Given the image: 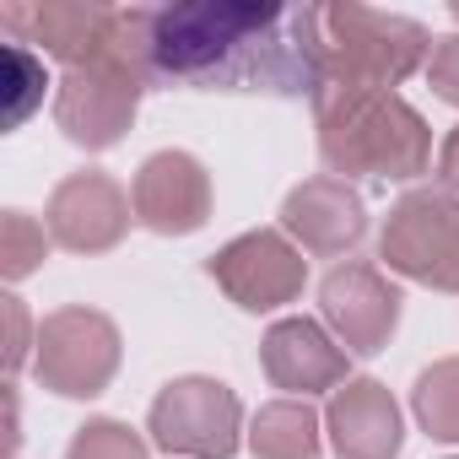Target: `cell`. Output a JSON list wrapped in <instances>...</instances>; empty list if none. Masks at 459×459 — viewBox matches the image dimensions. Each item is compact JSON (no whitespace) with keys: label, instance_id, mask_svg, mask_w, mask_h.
I'll use <instances>...</instances> for the list:
<instances>
[{"label":"cell","instance_id":"4","mask_svg":"<svg viewBox=\"0 0 459 459\" xmlns=\"http://www.w3.org/2000/svg\"><path fill=\"white\" fill-rule=\"evenodd\" d=\"M378 260H389V271L432 292H459V195L448 189L400 195L384 216Z\"/></svg>","mask_w":459,"mask_h":459},{"label":"cell","instance_id":"22","mask_svg":"<svg viewBox=\"0 0 459 459\" xmlns=\"http://www.w3.org/2000/svg\"><path fill=\"white\" fill-rule=\"evenodd\" d=\"M0 303H6V373H22L28 346H39V335H33V325H28L22 298H0Z\"/></svg>","mask_w":459,"mask_h":459},{"label":"cell","instance_id":"13","mask_svg":"<svg viewBox=\"0 0 459 459\" xmlns=\"http://www.w3.org/2000/svg\"><path fill=\"white\" fill-rule=\"evenodd\" d=\"M22 44H44L65 71H87L108 55L114 6H87V0H39V6H6L0 12Z\"/></svg>","mask_w":459,"mask_h":459},{"label":"cell","instance_id":"20","mask_svg":"<svg viewBox=\"0 0 459 459\" xmlns=\"http://www.w3.org/2000/svg\"><path fill=\"white\" fill-rule=\"evenodd\" d=\"M6 76H12V125H22L39 103H44V65L28 49H6Z\"/></svg>","mask_w":459,"mask_h":459},{"label":"cell","instance_id":"24","mask_svg":"<svg viewBox=\"0 0 459 459\" xmlns=\"http://www.w3.org/2000/svg\"><path fill=\"white\" fill-rule=\"evenodd\" d=\"M454 22H459V6H454Z\"/></svg>","mask_w":459,"mask_h":459},{"label":"cell","instance_id":"23","mask_svg":"<svg viewBox=\"0 0 459 459\" xmlns=\"http://www.w3.org/2000/svg\"><path fill=\"white\" fill-rule=\"evenodd\" d=\"M437 178H443L448 195H459V125L448 130V141H443V152H437Z\"/></svg>","mask_w":459,"mask_h":459},{"label":"cell","instance_id":"2","mask_svg":"<svg viewBox=\"0 0 459 459\" xmlns=\"http://www.w3.org/2000/svg\"><path fill=\"white\" fill-rule=\"evenodd\" d=\"M319 119V157L341 178H416L432 162V130L427 119L400 98L378 87H325L314 98Z\"/></svg>","mask_w":459,"mask_h":459},{"label":"cell","instance_id":"10","mask_svg":"<svg viewBox=\"0 0 459 459\" xmlns=\"http://www.w3.org/2000/svg\"><path fill=\"white\" fill-rule=\"evenodd\" d=\"M135 221H146L162 238H184L211 216V173L189 152H152L130 184Z\"/></svg>","mask_w":459,"mask_h":459},{"label":"cell","instance_id":"7","mask_svg":"<svg viewBox=\"0 0 459 459\" xmlns=\"http://www.w3.org/2000/svg\"><path fill=\"white\" fill-rule=\"evenodd\" d=\"M211 281L238 308L271 314V308H281L303 292L308 260L281 227H255V233H238L233 244H221L211 255Z\"/></svg>","mask_w":459,"mask_h":459},{"label":"cell","instance_id":"14","mask_svg":"<svg viewBox=\"0 0 459 459\" xmlns=\"http://www.w3.org/2000/svg\"><path fill=\"white\" fill-rule=\"evenodd\" d=\"M281 233L298 238L308 255H351L368 233V205L346 178H308L281 205Z\"/></svg>","mask_w":459,"mask_h":459},{"label":"cell","instance_id":"9","mask_svg":"<svg viewBox=\"0 0 459 459\" xmlns=\"http://www.w3.org/2000/svg\"><path fill=\"white\" fill-rule=\"evenodd\" d=\"M135 200L98 168L71 173L55 195H49V238L71 255H103L125 238Z\"/></svg>","mask_w":459,"mask_h":459},{"label":"cell","instance_id":"1","mask_svg":"<svg viewBox=\"0 0 459 459\" xmlns=\"http://www.w3.org/2000/svg\"><path fill=\"white\" fill-rule=\"evenodd\" d=\"M152 82L195 92H276L319 98V6H271V0H184L157 6Z\"/></svg>","mask_w":459,"mask_h":459},{"label":"cell","instance_id":"16","mask_svg":"<svg viewBox=\"0 0 459 459\" xmlns=\"http://www.w3.org/2000/svg\"><path fill=\"white\" fill-rule=\"evenodd\" d=\"M319 411L308 400H271L249 421V448L255 459H319Z\"/></svg>","mask_w":459,"mask_h":459},{"label":"cell","instance_id":"3","mask_svg":"<svg viewBox=\"0 0 459 459\" xmlns=\"http://www.w3.org/2000/svg\"><path fill=\"white\" fill-rule=\"evenodd\" d=\"M319 60L330 87H378L394 92L432 60V39L411 17H389L357 0L319 6Z\"/></svg>","mask_w":459,"mask_h":459},{"label":"cell","instance_id":"8","mask_svg":"<svg viewBox=\"0 0 459 459\" xmlns=\"http://www.w3.org/2000/svg\"><path fill=\"white\" fill-rule=\"evenodd\" d=\"M319 308L330 335L351 351V357H373L389 346L394 325H400V292L378 265L346 260L319 281Z\"/></svg>","mask_w":459,"mask_h":459},{"label":"cell","instance_id":"18","mask_svg":"<svg viewBox=\"0 0 459 459\" xmlns=\"http://www.w3.org/2000/svg\"><path fill=\"white\" fill-rule=\"evenodd\" d=\"M44 255H49V233L28 211H6V221H0V271H6V281L33 276Z\"/></svg>","mask_w":459,"mask_h":459},{"label":"cell","instance_id":"19","mask_svg":"<svg viewBox=\"0 0 459 459\" xmlns=\"http://www.w3.org/2000/svg\"><path fill=\"white\" fill-rule=\"evenodd\" d=\"M65 459H146V437L114 416H98V421L76 427Z\"/></svg>","mask_w":459,"mask_h":459},{"label":"cell","instance_id":"5","mask_svg":"<svg viewBox=\"0 0 459 459\" xmlns=\"http://www.w3.org/2000/svg\"><path fill=\"white\" fill-rule=\"evenodd\" d=\"M146 432L157 448L168 454H189V459H233L238 454V432H244V405L221 378H173L146 416Z\"/></svg>","mask_w":459,"mask_h":459},{"label":"cell","instance_id":"21","mask_svg":"<svg viewBox=\"0 0 459 459\" xmlns=\"http://www.w3.org/2000/svg\"><path fill=\"white\" fill-rule=\"evenodd\" d=\"M427 82H432V92H437L443 103H454V108H459V33H448V39H437V44H432Z\"/></svg>","mask_w":459,"mask_h":459},{"label":"cell","instance_id":"25","mask_svg":"<svg viewBox=\"0 0 459 459\" xmlns=\"http://www.w3.org/2000/svg\"><path fill=\"white\" fill-rule=\"evenodd\" d=\"M454 459H459V454H454Z\"/></svg>","mask_w":459,"mask_h":459},{"label":"cell","instance_id":"12","mask_svg":"<svg viewBox=\"0 0 459 459\" xmlns=\"http://www.w3.org/2000/svg\"><path fill=\"white\" fill-rule=\"evenodd\" d=\"M346 346L319 325V319H276L260 341V368L276 389L308 400V394H335L346 384Z\"/></svg>","mask_w":459,"mask_h":459},{"label":"cell","instance_id":"11","mask_svg":"<svg viewBox=\"0 0 459 459\" xmlns=\"http://www.w3.org/2000/svg\"><path fill=\"white\" fill-rule=\"evenodd\" d=\"M141 82L119 76V71H103V65H87V71H65L60 92H55V125L87 146V152H103L114 146L130 119H135V103H141Z\"/></svg>","mask_w":459,"mask_h":459},{"label":"cell","instance_id":"17","mask_svg":"<svg viewBox=\"0 0 459 459\" xmlns=\"http://www.w3.org/2000/svg\"><path fill=\"white\" fill-rule=\"evenodd\" d=\"M411 411H416V421H421L427 437L459 443V357H443V362H432V368L416 378Z\"/></svg>","mask_w":459,"mask_h":459},{"label":"cell","instance_id":"15","mask_svg":"<svg viewBox=\"0 0 459 459\" xmlns=\"http://www.w3.org/2000/svg\"><path fill=\"white\" fill-rule=\"evenodd\" d=\"M325 432L341 459H394L400 454V405L378 378H346L325 405Z\"/></svg>","mask_w":459,"mask_h":459},{"label":"cell","instance_id":"6","mask_svg":"<svg viewBox=\"0 0 459 459\" xmlns=\"http://www.w3.org/2000/svg\"><path fill=\"white\" fill-rule=\"evenodd\" d=\"M39 378L65 400H92L119 373V330L98 308H60L39 325Z\"/></svg>","mask_w":459,"mask_h":459}]
</instances>
